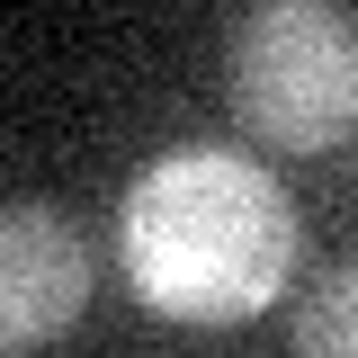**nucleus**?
Masks as SVG:
<instances>
[{"instance_id": "1", "label": "nucleus", "mask_w": 358, "mask_h": 358, "mask_svg": "<svg viewBox=\"0 0 358 358\" xmlns=\"http://www.w3.org/2000/svg\"><path fill=\"white\" fill-rule=\"evenodd\" d=\"M117 268L171 322H251L296 278V206L251 152L179 143L117 206Z\"/></svg>"}, {"instance_id": "2", "label": "nucleus", "mask_w": 358, "mask_h": 358, "mask_svg": "<svg viewBox=\"0 0 358 358\" xmlns=\"http://www.w3.org/2000/svg\"><path fill=\"white\" fill-rule=\"evenodd\" d=\"M224 90L251 143L278 152H331L358 126V27L322 0H268L233 27Z\"/></svg>"}, {"instance_id": "3", "label": "nucleus", "mask_w": 358, "mask_h": 358, "mask_svg": "<svg viewBox=\"0 0 358 358\" xmlns=\"http://www.w3.org/2000/svg\"><path fill=\"white\" fill-rule=\"evenodd\" d=\"M90 305V242L72 233L63 206L18 197L0 215V350L36 358L45 341H63Z\"/></svg>"}, {"instance_id": "4", "label": "nucleus", "mask_w": 358, "mask_h": 358, "mask_svg": "<svg viewBox=\"0 0 358 358\" xmlns=\"http://www.w3.org/2000/svg\"><path fill=\"white\" fill-rule=\"evenodd\" d=\"M296 358H358V260L296 305Z\"/></svg>"}]
</instances>
